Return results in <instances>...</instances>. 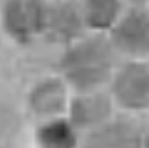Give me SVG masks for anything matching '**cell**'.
<instances>
[{
    "label": "cell",
    "mask_w": 149,
    "mask_h": 148,
    "mask_svg": "<svg viewBox=\"0 0 149 148\" xmlns=\"http://www.w3.org/2000/svg\"><path fill=\"white\" fill-rule=\"evenodd\" d=\"M119 61L107 34L87 33L64 48L60 77L73 92L105 90Z\"/></svg>",
    "instance_id": "cell-1"
},
{
    "label": "cell",
    "mask_w": 149,
    "mask_h": 148,
    "mask_svg": "<svg viewBox=\"0 0 149 148\" xmlns=\"http://www.w3.org/2000/svg\"><path fill=\"white\" fill-rule=\"evenodd\" d=\"M107 90L119 112L149 113V60H121Z\"/></svg>",
    "instance_id": "cell-2"
},
{
    "label": "cell",
    "mask_w": 149,
    "mask_h": 148,
    "mask_svg": "<svg viewBox=\"0 0 149 148\" xmlns=\"http://www.w3.org/2000/svg\"><path fill=\"white\" fill-rule=\"evenodd\" d=\"M107 35L121 60H149V8L127 7Z\"/></svg>",
    "instance_id": "cell-3"
},
{
    "label": "cell",
    "mask_w": 149,
    "mask_h": 148,
    "mask_svg": "<svg viewBox=\"0 0 149 148\" xmlns=\"http://www.w3.org/2000/svg\"><path fill=\"white\" fill-rule=\"evenodd\" d=\"M45 5L44 0H8L1 10L5 34L19 43H29L43 35Z\"/></svg>",
    "instance_id": "cell-4"
},
{
    "label": "cell",
    "mask_w": 149,
    "mask_h": 148,
    "mask_svg": "<svg viewBox=\"0 0 149 148\" xmlns=\"http://www.w3.org/2000/svg\"><path fill=\"white\" fill-rule=\"evenodd\" d=\"M87 33L78 0L47 1L43 35L49 42L65 48Z\"/></svg>",
    "instance_id": "cell-5"
},
{
    "label": "cell",
    "mask_w": 149,
    "mask_h": 148,
    "mask_svg": "<svg viewBox=\"0 0 149 148\" xmlns=\"http://www.w3.org/2000/svg\"><path fill=\"white\" fill-rule=\"evenodd\" d=\"M117 108L108 90L73 92L66 118L77 131L91 133L116 117Z\"/></svg>",
    "instance_id": "cell-6"
},
{
    "label": "cell",
    "mask_w": 149,
    "mask_h": 148,
    "mask_svg": "<svg viewBox=\"0 0 149 148\" xmlns=\"http://www.w3.org/2000/svg\"><path fill=\"white\" fill-rule=\"evenodd\" d=\"M73 91L61 77L38 82L29 95V108L40 121L66 117Z\"/></svg>",
    "instance_id": "cell-7"
},
{
    "label": "cell",
    "mask_w": 149,
    "mask_h": 148,
    "mask_svg": "<svg viewBox=\"0 0 149 148\" xmlns=\"http://www.w3.org/2000/svg\"><path fill=\"white\" fill-rule=\"evenodd\" d=\"M88 33L108 34L126 10L125 0H78Z\"/></svg>",
    "instance_id": "cell-8"
},
{
    "label": "cell",
    "mask_w": 149,
    "mask_h": 148,
    "mask_svg": "<svg viewBox=\"0 0 149 148\" xmlns=\"http://www.w3.org/2000/svg\"><path fill=\"white\" fill-rule=\"evenodd\" d=\"M139 139L131 134L127 122L111 118L99 129L88 133L84 148H125L136 146Z\"/></svg>",
    "instance_id": "cell-9"
},
{
    "label": "cell",
    "mask_w": 149,
    "mask_h": 148,
    "mask_svg": "<svg viewBox=\"0 0 149 148\" xmlns=\"http://www.w3.org/2000/svg\"><path fill=\"white\" fill-rule=\"evenodd\" d=\"M39 148H74L77 129L66 117L43 121L36 134Z\"/></svg>",
    "instance_id": "cell-10"
},
{
    "label": "cell",
    "mask_w": 149,
    "mask_h": 148,
    "mask_svg": "<svg viewBox=\"0 0 149 148\" xmlns=\"http://www.w3.org/2000/svg\"><path fill=\"white\" fill-rule=\"evenodd\" d=\"M127 7L137 8H149V0H125Z\"/></svg>",
    "instance_id": "cell-11"
},
{
    "label": "cell",
    "mask_w": 149,
    "mask_h": 148,
    "mask_svg": "<svg viewBox=\"0 0 149 148\" xmlns=\"http://www.w3.org/2000/svg\"><path fill=\"white\" fill-rule=\"evenodd\" d=\"M148 114H149V113H148Z\"/></svg>",
    "instance_id": "cell-12"
}]
</instances>
